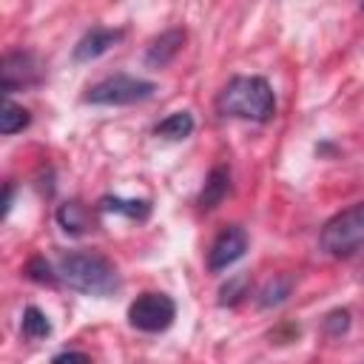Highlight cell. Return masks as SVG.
Returning <instances> with one entry per match:
<instances>
[{
	"instance_id": "6da1fadb",
	"label": "cell",
	"mask_w": 364,
	"mask_h": 364,
	"mask_svg": "<svg viewBox=\"0 0 364 364\" xmlns=\"http://www.w3.org/2000/svg\"><path fill=\"white\" fill-rule=\"evenodd\" d=\"M57 276L77 293L85 296H111L114 290H119V273L117 267L100 256V253H88V250H74L65 253L57 264Z\"/></svg>"
},
{
	"instance_id": "7a4b0ae2",
	"label": "cell",
	"mask_w": 364,
	"mask_h": 364,
	"mask_svg": "<svg viewBox=\"0 0 364 364\" xmlns=\"http://www.w3.org/2000/svg\"><path fill=\"white\" fill-rule=\"evenodd\" d=\"M216 105L228 117L267 122L276 114V94L264 77H233L222 88Z\"/></svg>"
},
{
	"instance_id": "3957f363",
	"label": "cell",
	"mask_w": 364,
	"mask_h": 364,
	"mask_svg": "<svg viewBox=\"0 0 364 364\" xmlns=\"http://www.w3.org/2000/svg\"><path fill=\"white\" fill-rule=\"evenodd\" d=\"M318 242H321V250L336 259L355 253L364 245V202H355L338 210L333 219H327Z\"/></svg>"
},
{
	"instance_id": "277c9868",
	"label": "cell",
	"mask_w": 364,
	"mask_h": 364,
	"mask_svg": "<svg viewBox=\"0 0 364 364\" xmlns=\"http://www.w3.org/2000/svg\"><path fill=\"white\" fill-rule=\"evenodd\" d=\"M154 91H156V85L151 80L114 74V77H105L97 85H91L85 94V102H91V105H136V102L151 100Z\"/></svg>"
},
{
	"instance_id": "5b68a950",
	"label": "cell",
	"mask_w": 364,
	"mask_h": 364,
	"mask_svg": "<svg viewBox=\"0 0 364 364\" xmlns=\"http://www.w3.org/2000/svg\"><path fill=\"white\" fill-rule=\"evenodd\" d=\"M173 318H176V304L165 293H142L128 307L131 327L142 333H162L173 324Z\"/></svg>"
},
{
	"instance_id": "8992f818",
	"label": "cell",
	"mask_w": 364,
	"mask_h": 364,
	"mask_svg": "<svg viewBox=\"0 0 364 364\" xmlns=\"http://www.w3.org/2000/svg\"><path fill=\"white\" fill-rule=\"evenodd\" d=\"M43 80V65L31 51H9L0 65V85L9 97L17 88H31Z\"/></svg>"
},
{
	"instance_id": "52a82bcc",
	"label": "cell",
	"mask_w": 364,
	"mask_h": 364,
	"mask_svg": "<svg viewBox=\"0 0 364 364\" xmlns=\"http://www.w3.org/2000/svg\"><path fill=\"white\" fill-rule=\"evenodd\" d=\"M245 250H247V233H245L242 228H236V225L225 228V230L213 239V245H210V250H208V270H210V273L228 270L230 264H236V262L245 256Z\"/></svg>"
},
{
	"instance_id": "ba28073f",
	"label": "cell",
	"mask_w": 364,
	"mask_h": 364,
	"mask_svg": "<svg viewBox=\"0 0 364 364\" xmlns=\"http://www.w3.org/2000/svg\"><path fill=\"white\" fill-rule=\"evenodd\" d=\"M122 40L119 28H105V26H94L91 31H85L77 46H74V60L77 63H91L97 57H102L105 51H111L117 43Z\"/></svg>"
},
{
	"instance_id": "9c48e42d",
	"label": "cell",
	"mask_w": 364,
	"mask_h": 364,
	"mask_svg": "<svg viewBox=\"0 0 364 364\" xmlns=\"http://www.w3.org/2000/svg\"><path fill=\"white\" fill-rule=\"evenodd\" d=\"M182 43H185V31H182V28H168V31H162V34L148 46L145 63H148L151 68H165V65L179 54Z\"/></svg>"
},
{
	"instance_id": "30bf717a",
	"label": "cell",
	"mask_w": 364,
	"mask_h": 364,
	"mask_svg": "<svg viewBox=\"0 0 364 364\" xmlns=\"http://www.w3.org/2000/svg\"><path fill=\"white\" fill-rule=\"evenodd\" d=\"M228 191H230V171L219 165V168H213L208 173V182H205V188L199 193V208L202 210H213L228 196Z\"/></svg>"
},
{
	"instance_id": "8fae6325",
	"label": "cell",
	"mask_w": 364,
	"mask_h": 364,
	"mask_svg": "<svg viewBox=\"0 0 364 364\" xmlns=\"http://www.w3.org/2000/svg\"><path fill=\"white\" fill-rule=\"evenodd\" d=\"M100 205H102V210L122 213V216H131V219H148V216H151V202H148V199H122V196H105Z\"/></svg>"
},
{
	"instance_id": "7c38bea8",
	"label": "cell",
	"mask_w": 364,
	"mask_h": 364,
	"mask_svg": "<svg viewBox=\"0 0 364 364\" xmlns=\"http://www.w3.org/2000/svg\"><path fill=\"white\" fill-rule=\"evenodd\" d=\"M191 131H193V117L188 111L168 114L156 125V136H165V139H185V136H191Z\"/></svg>"
},
{
	"instance_id": "4fadbf2b",
	"label": "cell",
	"mask_w": 364,
	"mask_h": 364,
	"mask_svg": "<svg viewBox=\"0 0 364 364\" xmlns=\"http://www.w3.org/2000/svg\"><path fill=\"white\" fill-rule=\"evenodd\" d=\"M28 122H31L28 111L6 97V100H3V108H0V134H6V136H9V134H17V131H23Z\"/></svg>"
},
{
	"instance_id": "5bb4252c",
	"label": "cell",
	"mask_w": 364,
	"mask_h": 364,
	"mask_svg": "<svg viewBox=\"0 0 364 364\" xmlns=\"http://www.w3.org/2000/svg\"><path fill=\"white\" fill-rule=\"evenodd\" d=\"M293 290V276H273L262 290H259V307H276L287 301Z\"/></svg>"
},
{
	"instance_id": "9a60e30c",
	"label": "cell",
	"mask_w": 364,
	"mask_h": 364,
	"mask_svg": "<svg viewBox=\"0 0 364 364\" xmlns=\"http://www.w3.org/2000/svg\"><path fill=\"white\" fill-rule=\"evenodd\" d=\"M20 330H23L26 338L40 341V338L51 336V321H48V316L40 307H26L23 310V321H20Z\"/></svg>"
},
{
	"instance_id": "2e32d148",
	"label": "cell",
	"mask_w": 364,
	"mask_h": 364,
	"mask_svg": "<svg viewBox=\"0 0 364 364\" xmlns=\"http://www.w3.org/2000/svg\"><path fill=\"white\" fill-rule=\"evenodd\" d=\"M57 222H60V228L65 230V233H71V236H80L82 230H85V210H82V205L80 202H65V205H60V210H57Z\"/></svg>"
},
{
	"instance_id": "e0dca14e",
	"label": "cell",
	"mask_w": 364,
	"mask_h": 364,
	"mask_svg": "<svg viewBox=\"0 0 364 364\" xmlns=\"http://www.w3.org/2000/svg\"><path fill=\"white\" fill-rule=\"evenodd\" d=\"M247 287H250V276L247 273H239V276L228 279V284L219 290V304H239L247 296Z\"/></svg>"
},
{
	"instance_id": "ac0fdd59",
	"label": "cell",
	"mask_w": 364,
	"mask_h": 364,
	"mask_svg": "<svg viewBox=\"0 0 364 364\" xmlns=\"http://www.w3.org/2000/svg\"><path fill=\"white\" fill-rule=\"evenodd\" d=\"M347 327H350V313H347V310H333V313L324 318V330H327L330 336H341Z\"/></svg>"
},
{
	"instance_id": "d6986e66",
	"label": "cell",
	"mask_w": 364,
	"mask_h": 364,
	"mask_svg": "<svg viewBox=\"0 0 364 364\" xmlns=\"http://www.w3.org/2000/svg\"><path fill=\"white\" fill-rule=\"evenodd\" d=\"M28 276H31L34 282H46V284H51V282L57 279V276L51 273V267H48L43 259H34V262L28 264Z\"/></svg>"
},
{
	"instance_id": "ffe728a7",
	"label": "cell",
	"mask_w": 364,
	"mask_h": 364,
	"mask_svg": "<svg viewBox=\"0 0 364 364\" xmlns=\"http://www.w3.org/2000/svg\"><path fill=\"white\" fill-rule=\"evenodd\" d=\"M51 364H91L85 353H77V350H65V353H57L51 358Z\"/></svg>"
},
{
	"instance_id": "44dd1931",
	"label": "cell",
	"mask_w": 364,
	"mask_h": 364,
	"mask_svg": "<svg viewBox=\"0 0 364 364\" xmlns=\"http://www.w3.org/2000/svg\"><path fill=\"white\" fill-rule=\"evenodd\" d=\"M11 193H14V188H11V185H6V202H3V213H9V208H11Z\"/></svg>"
}]
</instances>
